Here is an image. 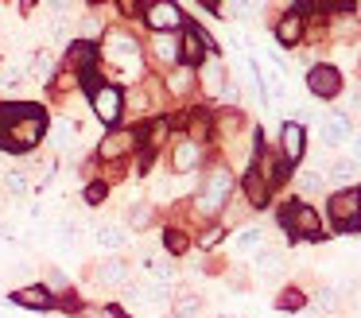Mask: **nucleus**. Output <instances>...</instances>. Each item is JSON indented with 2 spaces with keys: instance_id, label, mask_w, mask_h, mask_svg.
<instances>
[{
  "instance_id": "0eeeda50",
  "label": "nucleus",
  "mask_w": 361,
  "mask_h": 318,
  "mask_svg": "<svg viewBox=\"0 0 361 318\" xmlns=\"http://www.w3.org/2000/svg\"><path fill=\"white\" fill-rule=\"evenodd\" d=\"M307 90H311L314 97H338V90H342V74H338L334 66H314L311 74H307Z\"/></svg>"
},
{
  "instance_id": "f257e3e1",
  "label": "nucleus",
  "mask_w": 361,
  "mask_h": 318,
  "mask_svg": "<svg viewBox=\"0 0 361 318\" xmlns=\"http://www.w3.org/2000/svg\"><path fill=\"white\" fill-rule=\"evenodd\" d=\"M330 221H334V229H342V233H357L361 229V190L357 186L338 190L334 198H330Z\"/></svg>"
},
{
  "instance_id": "c9c22d12",
  "label": "nucleus",
  "mask_w": 361,
  "mask_h": 318,
  "mask_svg": "<svg viewBox=\"0 0 361 318\" xmlns=\"http://www.w3.org/2000/svg\"><path fill=\"white\" fill-rule=\"evenodd\" d=\"M144 105H148V101H144V93H140V90H133V93H128V109H136V113H140Z\"/></svg>"
},
{
  "instance_id": "c756f323",
  "label": "nucleus",
  "mask_w": 361,
  "mask_h": 318,
  "mask_svg": "<svg viewBox=\"0 0 361 318\" xmlns=\"http://www.w3.org/2000/svg\"><path fill=\"white\" fill-rule=\"evenodd\" d=\"M299 190H303V194L322 190V175H319V171H307V175H299Z\"/></svg>"
},
{
  "instance_id": "393cba45",
  "label": "nucleus",
  "mask_w": 361,
  "mask_h": 318,
  "mask_svg": "<svg viewBox=\"0 0 361 318\" xmlns=\"http://www.w3.org/2000/svg\"><path fill=\"white\" fill-rule=\"evenodd\" d=\"M257 268L264 271V276L280 271V252H272V248H260V252H257Z\"/></svg>"
},
{
  "instance_id": "412c9836",
  "label": "nucleus",
  "mask_w": 361,
  "mask_h": 318,
  "mask_svg": "<svg viewBox=\"0 0 361 318\" xmlns=\"http://www.w3.org/2000/svg\"><path fill=\"white\" fill-rule=\"evenodd\" d=\"M206 90H210V93H226V70H221V62H210V66H206Z\"/></svg>"
},
{
  "instance_id": "e433bc0d",
  "label": "nucleus",
  "mask_w": 361,
  "mask_h": 318,
  "mask_svg": "<svg viewBox=\"0 0 361 318\" xmlns=\"http://www.w3.org/2000/svg\"><path fill=\"white\" fill-rule=\"evenodd\" d=\"M63 283H66V276H63V271L55 268V271H51V276H47V287H63Z\"/></svg>"
},
{
  "instance_id": "a211bd4d",
  "label": "nucleus",
  "mask_w": 361,
  "mask_h": 318,
  "mask_svg": "<svg viewBox=\"0 0 361 318\" xmlns=\"http://www.w3.org/2000/svg\"><path fill=\"white\" fill-rule=\"evenodd\" d=\"M175 171H190L198 163V144L195 140H183V144H175V155H171Z\"/></svg>"
},
{
  "instance_id": "f3484780",
  "label": "nucleus",
  "mask_w": 361,
  "mask_h": 318,
  "mask_svg": "<svg viewBox=\"0 0 361 318\" xmlns=\"http://www.w3.org/2000/svg\"><path fill=\"white\" fill-rule=\"evenodd\" d=\"M260 248H264V233H260L257 225H249V229H241V233H237V252L257 256Z\"/></svg>"
},
{
  "instance_id": "72a5a7b5",
  "label": "nucleus",
  "mask_w": 361,
  "mask_h": 318,
  "mask_svg": "<svg viewBox=\"0 0 361 318\" xmlns=\"http://www.w3.org/2000/svg\"><path fill=\"white\" fill-rule=\"evenodd\" d=\"M102 198H105V186H102V183L86 186V202H102Z\"/></svg>"
},
{
  "instance_id": "4be33fe9",
  "label": "nucleus",
  "mask_w": 361,
  "mask_h": 318,
  "mask_svg": "<svg viewBox=\"0 0 361 318\" xmlns=\"http://www.w3.org/2000/svg\"><path fill=\"white\" fill-rule=\"evenodd\" d=\"M20 85H24V70H20V66H0V90L16 93Z\"/></svg>"
},
{
  "instance_id": "6ab92c4d",
  "label": "nucleus",
  "mask_w": 361,
  "mask_h": 318,
  "mask_svg": "<svg viewBox=\"0 0 361 318\" xmlns=\"http://www.w3.org/2000/svg\"><path fill=\"white\" fill-rule=\"evenodd\" d=\"M245 194H249V202H252L257 209L268 206V183L257 175V171H249V175H245Z\"/></svg>"
},
{
  "instance_id": "9d476101",
  "label": "nucleus",
  "mask_w": 361,
  "mask_h": 318,
  "mask_svg": "<svg viewBox=\"0 0 361 318\" xmlns=\"http://www.w3.org/2000/svg\"><path fill=\"white\" fill-rule=\"evenodd\" d=\"M136 39L133 35H125V31H113L109 39H105V54H109L113 62H136Z\"/></svg>"
},
{
  "instance_id": "b1692460",
  "label": "nucleus",
  "mask_w": 361,
  "mask_h": 318,
  "mask_svg": "<svg viewBox=\"0 0 361 318\" xmlns=\"http://www.w3.org/2000/svg\"><path fill=\"white\" fill-rule=\"evenodd\" d=\"M128 225H133V229H148L152 225V206L148 202H136V206L128 209Z\"/></svg>"
},
{
  "instance_id": "f03ea898",
  "label": "nucleus",
  "mask_w": 361,
  "mask_h": 318,
  "mask_svg": "<svg viewBox=\"0 0 361 318\" xmlns=\"http://www.w3.org/2000/svg\"><path fill=\"white\" fill-rule=\"evenodd\" d=\"M280 225L288 229V237H311V240L322 237L319 214H314L311 206H303V202H288L283 214H280Z\"/></svg>"
},
{
  "instance_id": "7ed1b4c3",
  "label": "nucleus",
  "mask_w": 361,
  "mask_h": 318,
  "mask_svg": "<svg viewBox=\"0 0 361 318\" xmlns=\"http://www.w3.org/2000/svg\"><path fill=\"white\" fill-rule=\"evenodd\" d=\"M229 186H233L229 171L214 167L210 175H206V183H202V194H198V209H202V214H218V209L229 202Z\"/></svg>"
},
{
  "instance_id": "aec40b11",
  "label": "nucleus",
  "mask_w": 361,
  "mask_h": 318,
  "mask_svg": "<svg viewBox=\"0 0 361 318\" xmlns=\"http://www.w3.org/2000/svg\"><path fill=\"white\" fill-rule=\"evenodd\" d=\"M330 178H334V183H342L345 190H350V186L357 183V163H353V159H338L334 167H330Z\"/></svg>"
},
{
  "instance_id": "dca6fc26",
  "label": "nucleus",
  "mask_w": 361,
  "mask_h": 318,
  "mask_svg": "<svg viewBox=\"0 0 361 318\" xmlns=\"http://www.w3.org/2000/svg\"><path fill=\"white\" fill-rule=\"evenodd\" d=\"M97 245L105 248V252H121V248L128 245V233L121 229V225H102V229H97Z\"/></svg>"
},
{
  "instance_id": "bb28decb",
  "label": "nucleus",
  "mask_w": 361,
  "mask_h": 318,
  "mask_svg": "<svg viewBox=\"0 0 361 318\" xmlns=\"http://www.w3.org/2000/svg\"><path fill=\"white\" fill-rule=\"evenodd\" d=\"M4 186L12 194H27V171H4Z\"/></svg>"
},
{
  "instance_id": "9b49d317",
  "label": "nucleus",
  "mask_w": 361,
  "mask_h": 318,
  "mask_svg": "<svg viewBox=\"0 0 361 318\" xmlns=\"http://www.w3.org/2000/svg\"><path fill=\"white\" fill-rule=\"evenodd\" d=\"M350 140V121H345L342 113H326L322 116V144L326 147H338Z\"/></svg>"
},
{
  "instance_id": "6e6552de",
  "label": "nucleus",
  "mask_w": 361,
  "mask_h": 318,
  "mask_svg": "<svg viewBox=\"0 0 361 318\" xmlns=\"http://www.w3.org/2000/svg\"><path fill=\"white\" fill-rule=\"evenodd\" d=\"M206 51H218V47H214V39L206 35L202 27H187V31H183V59H187L190 66H198V62L206 59Z\"/></svg>"
},
{
  "instance_id": "f8f14e48",
  "label": "nucleus",
  "mask_w": 361,
  "mask_h": 318,
  "mask_svg": "<svg viewBox=\"0 0 361 318\" xmlns=\"http://www.w3.org/2000/svg\"><path fill=\"white\" fill-rule=\"evenodd\" d=\"M133 147H136V132H109L102 140V147H97V155L102 159H117V155H128Z\"/></svg>"
},
{
  "instance_id": "2f4dec72",
  "label": "nucleus",
  "mask_w": 361,
  "mask_h": 318,
  "mask_svg": "<svg viewBox=\"0 0 361 318\" xmlns=\"http://www.w3.org/2000/svg\"><path fill=\"white\" fill-rule=\"evenodd\" d=\"M167 248H171V252H187V233L171 229L167 233Z\"/></svg>"
},
{
  "instance_id": "ddd939ff",
  "label": "nucleus",
  "mask_w": 361,
  "mask_h": 318,
  "mask_svg": "<svg viewBox=\"0 0 361 318\" xmlns=\"http://www.w3.org/2000/svg\"><path fill=\"white\" fill-rule=\"evenodd\" d=\"M276 39H280L283 47H295L299 39H303V20H299V12L280 16V23H276Z\"/></svg>"
},
{
  "instance_id": "5701e85b",
  "label": "nucleus",
  "mask_w": 361,
  "mask_h": 318,
  "mask_svg": "<svg viewBox=\"0 0 361 318\" xmlns=\"http://www.w3.org/2000/svg\"><path fill=\"white\" fill-rule=\"evenodd\" d=\"M156 59L159 62H175L179 59V43L171 35H156Z\"/></svg>"
},
{
  "instance_id": "7c9ffc66",
  "label": "nucleus",
  "mask_w": 361,
  "mask_h": 318,
  "mask_svg": "<svg viewBox=\"0 0 361 318\" xmlns=\"http://www.w3.org/2000/svg\"><path fill=\"white\" fill-rule=\"evenodd\" d=\"M148 276H156L159 283H167V279H171V264L167 260H148Z\"/></svg>"
},
{
  "instance_id": "473e14b6",
  "label": "nucleus",
  "mask_w": 361,
  "mask_h": 318,
  "mask_svg": "<svg viewBox=\"0 0 361 318\" xmlns=\"http://www.w3.org/2000/svg\"><path fill=\"white\" fill-rule=\"evenodd\" d=\"M190 85V70H179V74H171V90L175 93H183Z\"/></svg>"
},
{
  "instance_id": "cd10ccee",
  "label": "nucleus",
  "mask_w": 361,
  "mask_h": 318,
  "mask_svg": "<svg viewBox=\"0 0 361 318\" xmlns=\"http://www.w3.org/2000/svg\"><path fill=\"white\" fill-rule=\"evenodd\" d=\"M86 62H94V47H90V43H74L71 47V66H86Z\"/></svg>"
},
{
  "instance_id": "39448f33",
  "label": "nucleus",
  "mask_w": 361,
  "mask_h": 318,
  "mask_svg": "<svg viewBox=\"0 0 361 318\" xmlns=\"http://www.w3.org/2000/svg\"><path fill=\"white\" fill-rule=\"evenodd\" d=\"M94 279L102 287H128V279H133V268H128L125 256H109V260H102L94 268Z\"/></svg>"
},
{
  "instance_id": "f704fd0d",
  "label": "nucleus",
  "mask_w": 361,
  "mask_h": 318,
  "mask_svg": "<svg viewBox=\"0 0 361 318\" xmlns=\"http://www.w3.org/2000/svg\"><path fill=\"white\" fill-rule=\"evenodd\" d=\"M350 159H353V163H357V167H361V132H357V136L350 140Z\"/></svg>"
},
{
  "instance_id": "a878e982",
  "label": "nucleus",
  "mask_w": 361,
  "mask_h": 318,
  "mask_svg": "<svg viewBox=\"0 0 361 318\" xmlns=\"http://www.w3.org/2000/svg\"><path fill=\"white\" fill-rule=\"evenodd\" d=\"M198 307H202V299L187 291V295H179V299H175V307H171V310H175V314H183V318H187V314H195Z\"/></svg>"
},
{
  "instance_id": "c85d7f7f",
  "label": "nucleus",
  "mask_w": 361,
  "mask_h": 318,
  "mask_svg": "<svg viewBox=\"0 0 361 318\" xmlns=\"http://www.w3.org/2000/svg\"><path fill=\"white\" fill-rule=\"evenodd\" d=\"M276 307H280V310H299V307H303V291L288 287V291H283L280 299H276Z\"/></svg>"
},
{
  "instance_id": "1a4fd4ad",
  "label": "nucleus",
  "mask_w": 361,
  "mask_h": 318,
  "mask_svg": "<svg viewBox=\"0 0 361 318\" xmlns=\"http://www.w3.org/2000/svg\"><path fill=\"white\" fill-rule=\"evenodd\" d=\"M303 144H307L303 124H299V121H288V124L280 128V155H283V163H295L299 155H303Z\"/></svg>"
},
{
  "instance_id": "20e7f679",
  "label": "nucleus",
  "mask_w": 361,
  "mask_h": 318,
  "mask_svg": "<svg viewBox=\"0 0 361 318\" xmlns=\"http://www.w3.org/2000/svg\"><path fill=\"white\" fill-rule=\"evenodd\" d=\"M144 23H148V27H156L159 35H171L175 27H179L183 23V12H179V4H148L144 8Z\"/></svg>"
},
{
  "instance_id": "423d86ee",
  "label": "nucleus",
  "mask_w": 361,
  "mask_h": 318,
  "mask_svg": "<svg viewBox=\"0 0 361 318\" xmlns=\"http://www.w3.org/2000/svg\"><path fill=\"white\" fill-rule=\"evenodd\" d=\"M121 109H125V97H121L117 85H97V90H94V113H97V121L113 124L121 116Z\"/></svg>"
},
{
  "instance_id": "4c0bfd02",
  "label": "nucleus",
  "mask_w": 361,
  "mask_h": 318,
  "mask_svg": "<svg viewBox=\"0 0 361 318\" xmlns=\"http://www.w3.org/2000/svg\"><path fill=\"white\" fill-rule=\"evenodd\" d=\"M218 240H221V229H210V233H206V237H202V245L210 248V245H218Z\"/></svg>"
},
{
  "instance_id": "4468645a",
  "label": "nucleus",
  "mask_w": 361,
  "mask_h": 318,
  "mask_svg": "<svg viewBox=\"0 0 361 318\" xmlns=\"http://www.w3.org/2000/svg\"><path fill=\"white\" fill-rule=\"evenodd\" d=\"M12 302H20V307H27V310H47L51 307V291L47 287H20V291L12 295Z\"/></svg>"
},
{
  "instance_id": "2eb2a0df",
  "label": "nucleus",
  "mask_w": 361,
  "mask_h": 318,
  "mask_svg": "<svg viewBox=\"0 0 361 318\" xmlns=\"http://www.w3.org/2000/svg\"><path fill=\"white\" fill-rule=\"evenodd\" d=\"M27 70H32L35 82H51V74H55V54H51V51L27 54Z\"/></svg>"
}]
</instances>
